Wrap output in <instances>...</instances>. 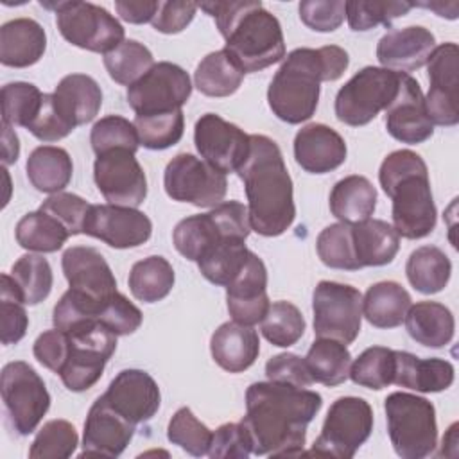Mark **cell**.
<instances>
[{
  "label": "cell",
  "instance_id": "obj_1",
  "mask_svg": "<svg viewBox=\"0 0 459 459\" xmlns=\"http://www.w3.org/2000/svg\"><path fill=\"white\" fill-rule=\"evenodd\" d=\"M323 405L319 393L280 382H255L246 391V416L240 423L255 455H301L307 427Z\"/></svg>",
  "mask_w": 459,
  "mask_h": 459
},
{
  "label": "cell",
  "instance_id": "obj_2",
  "mask_svg": "<svg viewBox=\"0 0 459 459\" xmlns=\"http://www.w3.org/2000/svg\"><path fill=\"white\" fill-rule=\"evenodd\" d=\"M249 154L237 170L247 195L249 224L258 235L278 237L296 219L292 179L274 140L249 134Z\"/></svg>",
  "mask_w": 459,
  "mask_h": 459
},
{
  "label": "cell",
  "instance_id": "obj_3",
  "mask_svg": "<svg viewBox=\"0 0 459 459\" xmlns=\"http://www.w3.org/2000/svg\"><path fill=\"white\" fill-rule=\"evenodd\" d=\"M348 65V52L337 45L294 48L269 84L267 100L271 111L287 124L308 120L317 109L321 82L337 81Z\"/></svg>",
  "mask_w": 459,
  "mask_h": 459
},
{
  "label": "cell",
  "instance_id": "obj_4",
  "mask_svg": "<svg viewBox=\"0 0 459 459\" xmlns=\"http://www.w3.org/2000/svg\"><path fill=\"white\" fill-rule=\"evenodd\" d=\"M226 39V50L244 74L260 72L285 57L283 30L274 14L256 0H213L197 4Z\"/></svg>",
  "mask_w": 459,
  "mask_h": 459
},
{
  "label": "cell",
  "instance_id": "obj_5",
  "mask_svg": "<svg viewBox=\"0 0 459 459\" xmlns=\"http://www.w3.org/2000/svg\"><path fill=\"white\" fill-rule=\"evenodd\" d=\"M378 181L393 201V228L400 237L416 240L436 228L437 212L423 158L409 149L387 154L378 170Z\"/></svg>",
  "mask_w": 459,
  "mask_h": 459
},
{
  "label": "cell",
  "instance_id": "obj_6",
  "mask_svg": "<svg viewBox=\"0 0 459 459\" xmlns=\"http://www.w3.org/2000/svg\"><path fill=\"white\" fill-rule=\"evenodd\" d=\"M387 434L402 459H423L437 445L434 405L418 394L394 391L384 400Z\"/></svg>",
  "mask_w": 459,
  "mask_h": 459
},
{
  "label": "cell",
  "instance_id": "obj_7",
  "mask_svg": "<svg viewBox=\"0 0 459 459\" xmlns=\"http://www.w3.org/2000/svg\"><path fill=\"white\" fill-rule=\"evenodd\" d=\"M251 233L247 206L238 201H222L206 213L179 221L172 231V242L179 255L197 262L208 249L224 238L246 240Z\"/></svg>",
  "mask_w": 459,
  "mask_h": 459
},
{
  "label": "cell",
  "instance_id": "obj_8",
  "mask_svg": "<svg viewBox=\"0 0 459 459\" xmlns=\"http://www.w3.org/2000/svg\"><path fill=\"white\" fill-rule=\"evenodd\" d=\"M56 11V23L61 36L82 50L108 54L124 41L122 23L104 7L91 2H41Z\"/></svg>",
  "mask_w": 459,
  "mask_h": 459
},
{
  "label": "cell",
  "instance_id": "obj_9",
  "mask_svg": "<svg viewBox=\"0 0 459 459\" xmlns=\"http://www.w3.org/2000/svg\"><path fill=\"white\" fill-rule=\"evenodd\" d=\"M400 74L382 66H364L335 95V117L348 126L369 124L394 100Z\"/></svg>",
  "mask_w": 459,
  "mask_h": 459
},
{
  "label": "cell",
  "instance_id": "obj_10",
  "mask_svg": "<svg viewBox=\"0 0 459 459\" xmlns=\"http://www.w3.org/2000/svg\"><path fill=\"white\" fill-rule=\"evenodd\" d=\"M70 351L59 371L66 389L74 393L93 387L117 350V335L99 321H84L68 332Z\"/></svg>",
  "mask_w": 459,
  "mask_h": 459
},
{
  "label": "cell",
  "instance_id": "obj_11",
  "mask_svg": "<svg viewBox=\"0 0 459 459\" xmlns=\"http://www.w3.org/2000/svg\"><path fill=\"white\" fill-rule=\"evenodd\" d=\"M373 430V409L359 396L337 398L325 418L310 454L350 459Z\"/></svg>",
  "mask_w": 459,
  "mask_h": 459
},
{
  "label": "cell",
  "instance_id": "obj_12",
  "mask_svg": "<svg viewBox=\"0 0 459 459\" xmlns=\"http://www.w3.org/2000/svg\"><path fill=\"white\" fill-rule=\"evenodd\" d=\"M0 389L13 430L20 436L32 434L50 407L43 378L27 362L14 360L2 368Z\"/></svg>",
  "mask_w": 459,
  "mask_h": 459
},
{
  "label": "cell",
  "instance_id": "obj_13",
  "mask_svg": "<svg viewBox=\"0 0 459 459\" xmlns=\"http://www.w3.org/2000/svg\"><path fill=\"white\" fill-rule=\"evenodd\" d=\"M314 333L321 339H333L351 344L362 323V294L359 289L323 280L312 294Z\"/></svg>",
  "mask_w": 459,
  "mask_h": 459
},
{
  "label": "cell",
  "instance_id": "obj_14",
  "mask_svg": "<svg viewBox=\"0 0 459 459\" xmlns=\"http://www.w3.org/2000/svg\"><path fill=\"white\" fill-rule=\"evenodd\" d=\"M163 186L172 201L213 208L222 203L228 181L226 174L213 169L203 158L181 152L167 163Z\"/></svg>",
  "mask_w": 459,
  "mask_h": 459
},
{
  "label": "cell",
  "instance_id": "obj_15",
  "mask_svg": "<svg viewBox=\"0 0 459 459\" xmlns=\"http://www.w3.org/2000/svg\"><path fill=\"white\" fill-rule=\"evenodd\" d=\"M190 93L192 82L188 74L179 65L160 61L127 86V102L136 115H156L181 109Z\"/></svg>",
  "mask_w": 459,
  "mask_h": 459
},
{
  "label": "cell",
  "instance_id": "obj_16",
  "mask_svg": "<svg viewBox=\"0 0 459 459\" xmlns=\"http://www.w3.org/2000/svg\"><path fill=\"white\" fill-rule=\"evenodd\" d=\"M93 179L108 204L138 208L147 197V178L127 149L99 154L93 163Z\"/></svg>",
  "mask_w": 459,
  "mask_h": 459
},
{
  "label": "cell",
  "instance_id": "obj_17",
  "mask_svg": "<svg viewBox=\"0 0 459 459\" xmlns=\"http://www.w3.org/2000/svg\"><path fill=\"white\" fill-rule=\"evenodd\" d=\"M194 143L201 158L222 174L237 172L249 154V134L215 113L195 122Z\"/></svg>",
  "mask_w": 459,
  "mask_h": 459
},
{
  "label": "cell",
  "instance_id": "obj_18",
  "mask_svg": "<svg viewBox=\"0 0 459 459\" xmlns=\"http://www.w3.org/2000/svg\"><path fill=\"white\" fill-rule=\"evenodd\" d=\"M82 233L99 238L115 249H127L142 246L151 238L152 222L136 208L91 204Z\"/></svg>",
  "mask_w": 459,
  "mask_h": 459
},
{
  "label": "cell",
  "instance_id": "obj_19",
  "mask_svg": "<svg viewBox=\"0 0 459 459\" xmlns=\"http://www.w3.org/2000/svg\"><path fill=\"white\" fill-rule=\"evenodd\" d=\"M459 48L448 41L436 47L427 61L430 88L425 99L427 115L432 124L455 126L459 122L457 108V72Z\"/></svg>",
  "mask_w": 459,
  "mask_h": 459
},
{
  "label": "cell",
  "instance_id": "obj_20",
  "mask_svg": "<svg viewBox=\"0 0 459 459\" xmlns=\"http://www.w3.org/2000/svg\"><path fill=\"white\" fill-rule=\"evenodd\" d=\"M127 421H149L160 409L161 394L156 380L143 369H122L100 394Z\"/></svg>",
  "mask_w": 459,
  "mask_h": 459
},
{
  "label": "cell",
  "instance_id": "obj_21",
  "mask_svg": "<svg viewBox=\"0 0 459 459\" xmlns=\"http://www.w3.org/2000/svg\"><path fill=\"white\" fill-rule=\"evenodd\" d=\"M228 312L235 323L253 326L269 310L267 269L258 255L249 253L242 269L226 285Z\"/></svg>",
  "mask_w": 459,
  "mask_h": 459
},
{
  "label": "cell",
  "instance_id": "obj_22",
  "mask_svg": "<svg viewBox=\"0 0 459 459\" xmlns=\"http://www.w3.org/2000/svg\"><path fill=\"white\" fill-rule=\"evenodd\" d=\"M385 129L394 140L409 145L423 143L434 134L421 88L409 74H400L398 93L385 109Z\"/></svg>",
  "mask_w": 459,
  "mask_h": 459
},
{
  "label": "cell",
  "instance_id": "obj_23",
  "mask_svg": "<svg viewBox=\"0 0 459 459\" xmlns=\"http://www.w3.org/2000/svg\"><path fill=\"white\" fill-rule=\"evenodd\" d=\"M70 290L95 299L108 301L117 290V280L100 251L90 246H72L61 258Z\"/></svg>",
  "mask_w": 459,
  "mask_h": 459
},
{
  "label": "cell",
  "instance_id": "obj_24",
  "mask_svg": "<svg viewBox=\"0 0 459 459\" xmlns=\"http://www.w3.org/2000/svg\"><path fill=\"white\" fill-rule=\"evenodd\" d=\"M136 425L115 412L102 396H99L88 411L82 434L84 455L118 457L133 439Z\"/></svg>",
  "mask_w": 459,
  "mask_h": 459
},
{
  "label": "cell",
  "instance_id": "obj_25",
  "mask_svg": "<svg viewBox=\"0 0 459 459\" xmlns=\"http://www.w3.org/2000/svg\"><path fill=\"white\" fill-rule=\"evenodd\" d=\"M434 48V34L421 25H411L385 32L378 39L377 59L382 68L407 74L427 65Z\"/></svg>",
  "mask_w": 459,
  "mask_h": 459
},
{
  "label": "cell",
  "instance_id": "obj_26",
  "mask_svg": "<svg viewBox=\"0 0 459 459\" xmlns=\"http://www.w3.org/2000/svg\"><path fill=\"white\" fill-rule=\"evenodd\" d=\"M348 147L344 138L325 124H308L294 136L296 163L310 174H326L341 167Z\"/></svg>",
  "mask_w": 459,
  "mask_h": 459
},
{
  "label": "cell",
  "instance_id": "obj_27",
  "mask_svg": "<svg viewBox=\"0 0 459 459\" xmlns=\"http://www.w3.org/2000/svg\"><path fill=\"white\" fill-rule=\"evenodd\" d=\"M210 351L224 371L242 373L258 359L260 339L251 326L228 321L212 333Z\"/></svg>",
  "mask_w": 459,
  "mask_h": 459
},
{
  "label": "cell",
  "instance_id": "obj_28",
  "mask_svg": "<svg viewBox=\"0 0 459 459\" xmlns=\"http://www.w3.org/2000/svg\"><path fill=\"white\" fill-rule=\"evenodd\" d=\"M45 48V29L32 18H14L0 27V63L4 66H32L43 57Z\"/></svg>",
  "mask_w": 459,
  "mask_h": 459
},
{
  "label": "cell",
  "instance_id": "obj_29",
  "mask_svg": "<svg viewBox=\"0 0 459 459\" xmlns=\"http://www.w3.org/2000/svg\"><path fill=\"white\" fill-rule=\"evenodd\" d=\"M396 368L393 384L418 393H439L454 384L452 362L437 357L420 359L409 351L394 350Z\"/></svg>",
  "mask_w": 459,
  "mask_h": 459
},
{
  "label": "cell",
  "instance_id": "obj_30",
  "mask_svg": "<svg viewBox=\"0 0 459 459\" xmlns=\"http://www.w3.org/2000/svg\"><path fill=\"white\" fill-rule=\"evenodd\" d=\"M56 104L74 126L91 122L102 106V91L97 81L86 74L65 75L54 91Z\"/></svg>",
  "mask_w": 459,
  "mask_h": 459
},
{
  "label": "cell",
  "instance_id": "obj_31",
  "mask_svg": "<svg viewBox=\"0 0 459 459\" xmlns=\"http://www.w3.org/2000/svg\"><path fill=\"white\" fill-rule=\"evenodd\" d=\"M403 323L411 339L427 348H443L455 333L452 310L437 301H420L411 305Z\"/></svg>",
  "mask_w": 459,
  "mask_h": 459
},
{
  "label": "cell",
  "instance_id": "obj_32",
  "mask_svg": "<svg viewBox=\"0 0 459 459\" xmlns=\"http://www.w3.org/2000/svg\"><path fill=\"white\" fill-rule=\"evenodd\" d=\"M357 262L362 267L391 264L400 249V235L393 224L380 219H366L351 224Z\"/></svg>",
  "mask_w": 459,
  "mask_h": 459
},
{
  "label": "cell",
  "instance_id": "obj_33",
  "mask_svg": "<svg viewBox=\"0 0 459 459\" xmlns=\"http://www.w3.org/2000/svg\"><path fill=\"white\" fill-rule=\"evenodd\" d=\"M377 208V188L359 174L339 179L330 192V212L341 222L355 224L373 215Z\"/></svg>",
  "mask_w": 459,
  "mask_h": 459
},
{
  "label": "cell",
  "instance_id": "obj_34",
  "mask_svg": "<svg viewBox=\"0 0 459 459\" xmlns=\"http://www.w3.org/2000/svg\"><path fill=\"white\" fill-rule=\"evenodd\" d=\"M411 294L396 281L373 283L362 298V316L377 328H396L411 307Z\"/></svg>",
  "mask_w": 459,
  "mask_h": 459
},
{
  "label": "cell",
  "instance_id": "obj_35",
  "mask_svg": "<svg viewBox=\"0 0 459 459\" xmlns=\"http://www.w3.org/2000/svg\"><path fill=\"white\" fill-rule=\"evenodd\" d=\"M25 170L36 190L57 194L70 183L74 165L70 154L63 147L39 145L29 154Z\"/></svg>",
  "mask_w": 459,
  "mask_h": 459
},
{
  "label": "cell",
  "instance_id": "obj_36",
  "mask_svg": "<svg viewBox=\"0 0 459 459\" xmlns=\"http://www.w3.org/2000/svg\"><path fill=\"white\" fill-rule=\"evenodd\" d=\"M244 81L242 68L226 48L210 52L194 72L195 88L206 97H230Z\"/></svg>",
  "mask_w": 459,
  "mask_h": 459
},
{
  "label": "cell",
  "instance_id": "obj_37",
  "mask_svg": "<svg viewBox=\"0 0 459 459\" xmlns=\"http://www.w3.org/2000/svg\"><path fill=\"white\" fill-rule=\"evenodd\" d=\"M409 283L421 294L443 290L452 274V262L436 246H421L411 253L405 264Z\"/></svg>",
  "mask_w": 459,
  "mask_h": 459
},
{
  "label": "cell",
  "instance_id": "obj_38",
  "mask_svg": "<svg viewBox=\"0 0 459 459\" xmlns=\"http://www.w3.org/2000/svg\"><path fill=\"white\" fill-rule=\"evenodd\" d=\"M305 362L312 380L323 385L333 387L350 378L351 353L339 341L317 337L308 348Z\"/></svg>",
  "mask_w": 459,
  "mask_h": 459
},
{
  "label": "cell",
  "instance_id": "obj_39",
  "mask_svg": "<svg viewBox=\"0 0 459 459\" xmlns=\"http://www.w3.org/2000/svg\"><path fill=\"white\" fill-rule=\"evenodd\" d=\"M174 269L167 258L160 255L138 260L129 273L131 294L143 303H156L167 298L174 287Z\"/></svg>",
  "mask_w": 459,
  "mask_h": 459
},
{
  "label": "cell",
  "instance_id": "obj_40",
  "mask_svg": "<svg viewBox=\"0 0 459 459\" xmlns=\"http://www.w3.org/2000/svg\"><path fill=\"white\" fill-rule=\"evenodd\" d=\"M14 235L16 242L23 249L36 253H54L61 249L70 237L66 228L57 219L41 212L39 208L36 212L25 213L18 221Z\"/></svg>",
  "mask_w": 459,
  "mask_h": 459
},
{
  "label": "cell",
  "instance_id": "obj_41",
  "mask_svg": "<svg viewBox=\"0 0 459 459\" xmlns=\"http://www.w3.org/2000/svg\"><path fill=\"white\" fill-rule=\"evenodd\" d=\"M249 253L251 251L246 247V240L224 238L208 249L195 264L208 281L226 287L242 269Z\"/></svg>",
  "mask_w": 459,
  "mask_h": 459
},
{
  "label": "cell",
  "instance_id": "obj_42",
  "mask_svg": "<svg viewBox=\"0 0 459 459\" xmlns=\"http://www.w3.org/2000/svg\"><path fill=\"white\" fill-rule=\"evenodd\" d=\"M11 276L14 280L16 290L25 305H38L48 298L54 283L52 267L48 260L41 255H23L20 256L13 269Z\"/></svg>",
  "mask_w": 459,
  "mask_h": 459
},
{
  "label": "cell",
  "instance_id": "obj_43",
  "mask_svg": "<svg viewBox=\"0 0 459 459\" xmlns=\"http://www.w3.org/2000/svg\"><path fill=\"white\" fill-rule=\"evenodd\" d=\"M152 65L154 57L151 50L136 39H124L117 48L104 54V66L109 77L124 86L136 82L152 68Z\"/></svg>",
  "mask_w": 459,
  "mask_h": 459
},
{
  "label": "cell",
  "instance_id": "obj_44",
  "mask_svg": "<svg viewBox=\"0 0 459 459\" xmlns=\"http://www.w3.org/2000/svg\"><path fill=\"white\" fill-rule=\"evenodd\" d=\"M305 317L301 310L290 301H274L269 305L267 314L260 321L262 335L280 348L296 344L305 333Z\"/></svg>",
  "mask_w": 459,
  "mask_h": 459
},
{
  "label": "cell",
  "instance_id": "obj_45",
  "mask_svg": "<svg viewBox=\"0 0 459 459\" xmlns=\"http://www.w3.org/2000/svg\"><path fill=\"white\" fill-rule=\"evenodd\" d=\"M394 350L385 346L366 348L350 366V378L362 387L380 391L394 380Z\"/></svg>",
  "mask_w": 459,
  "mask_h": 459
},
{
  "label": "cell",
  "instance_id": "obj_46",
  "mask_svg": "<svg viewBox=\"0 0 459 459\" xmlns=\"http://www.w3.org/2000/svg\"><path fill=\"white\" fill-rule=\"evenodd\" d=\"M134 127L140 145L151 151H163L176 145L185 131V117L181 109L156 115H136Z\"/></svg>",
  "mask_w": 459,
  "mask_h": 459
},
{
  "label": "cell",
  "instance_id": "obj_47",
  "mask_svg": "<svg viewBox=\"0 0 459 459\" xmlns=\"http://www.w3.org/2000/svg\"><path fill=\"white\" fill-rule=\"evenodd\" d=\"M317 256L326 267L342 271H359L360 265L355 256L351 224L335 222L326 226L316 240Z\"/></svg>",
  "mask_w": 459,
  "mask_h": 459
},
{
  "label": "cell",
  "instance_id": "obj_48",
  "mask_svg": "<svg viewBox=\"0 0 459 459\" xmlns=\"http://www.w3.org/2000/svg\"><path fill=\"white\" fill-rule=\"evenodd\" d=\"M43 102V93L38 86L23 81L7 82L2 86V122L25 127L34 120Z\"/></svg>",
  "mask_w": 459,
  "mask_h": 459
},
{
  "label": "cell",
  "instance_id": "obj_49",
  "mask_svg": "<svg viewBox=\"0 0 459 459\" xmlns=\"http://www.w3.org/2000/svg\"><path fill=\"white\" fill-rule=\"evenodd\" d=\"M79 445L75 427L66 420H50L36 434L29 457L32 459H66Z\"/></svg>",
  "mask_w": 459,
  "mask_h": 459
},
{
  "label": "cell",
  "instance_id": "obj_50",
  "mask_svg": "<svg viewBox=\"0 0 459 459\" xmlns=\"http://www.w3.org/2000/svg\"><path fill=\"white\" fill-rule=\"evenodd\" d=\"M213 432L195 418L188 407H181L169 421L167 437L172 445H178L194 457L208 455Z\"/></svg>",
  "mask_w": 459,
  "mask_h": 459
},
{
  "label": "cell",
  "instance_id": "obj_51",
  "mask_svg": "<svg viewBox=\"0 0 459 459\" xmlns=\"http://www.w3.org/2000/svg\"><path fill=\"white\" fill-rule=\"evenodd\" d=\"M23 305L13 276L4 273L0 276V341L5 346L20 342L27 333L29 317Z\"/></svg>",
  "mask_w": 459,
  "mask_h": 459
},
{
  "label": "cell",
  "instance_id": "obj_52",
  "mask_svg": "<svg viewBox=\"0 0 459 459\" xmlns=\"http://www.w3.org/2000/svg\"><path fill=\"white\" fill-rule=\"evenodd\" d=\"M90 143L93 152L99 156L113 149H127L131 152H136L140 140L133 122L120 115H108L97 120L91 127Z\"/></svg>",
  "mask_w": 459,
  "mask_h": 459
},
{
  "label": "cell",
  "instance_id": "obj_53",
  "mask_svg": "<svg viewBox=\"0 0 459 459\" xmlns=\"http://www.w3.org/2000/svg\"><path fill=\"white\" fill-rule=\"evenodd\" d=\"M412 9V2H346V18L351 30L364 32L377 25L389 27L393 20L405 16Z\"/></svg>",
  "mask_w": 459,
  "mask_h": 459
},
{
  "label": "cell",
  "instance_id": "obj_54",
  "mask_svg": "<svg viewBox=\"0 0 459 459\" xmlns=\"http://www.w3.org/2000/svg\"><path fill=\"white\" fill-rule=\"evenodd\" d=\"M90 208H91L90 203H86L81 195L70 194V192L52 194L39 206L41 212L57 219L70 235L82 233Z\"/></svg>",
  "mask_w": 459,
  "mask_h": 459
},
{
  "label": "cell",
  "instance_id": "obj_55",
  "mask_svg": "<svg viewBox=\"0 0 459 459\" xmlns=\"http://www.w3.org/2000/svg\"><path fill=\"white\" fill-rule=\"evenodd\" d=\"M27 129L41 142H57L68 136L75 127L59 111L54 93H43L41 108Z\"/></svg>",
  "mask_w": 459,
  "mask_h": 459
},
{
  "label": "cell",
  "instance_id": "obj_56",
  "mask_svg": "<svg viewBox=\"0 0 459 459\" xmlns=\"http://www.w3.org/2000/svg\"><path fill=\"white\" fill-rule=\"evenodd\" d=\"M301 22L316 32H332L341 27L346 16V2L341 0H303L298 7Z\"/></svg>",
  "mask_w": 459,
  "mask_h": 459
},
{
  "label": "cell",
  "instance_id": "obj_57",
  "mask_svg": "<svg viewBox=\"0 0 459 459\" xmlns=\"http://www.w3.org/2000/svg\"><path fill=\"white\" fill-rule=\"evenodd\" d=\"M143 316L140 308L131 303L124 294L117 292L102 308L99 316V323H102L108 330H111L117 337L129 335L140 328Z\"/></svg>",
  "mask_w": 459,
  "mask_h": 459
},
{
  "label": "cell",
  "instance_id": "obj_58",
  "mask_svg": "<svg viewBox=\"0 0 459 459\" xmlns=\"http://www.w3.org/2000/svg\"><path fill=\"white\" fill-rule=\"evenodd\" d=\"M212 459H246L251 455V439L242 423H224L221 425L213 436L208 450Z\"/></svg>",
  "mask_w": 459,
  "mask_h": 459
},
{
  "label": "cell",
  "instance_id": "obj_59",
  "mask_svg": "<svg viewBox=\"0 0 459 459\" xmlns=\"http://www.w3.org/2000/svg\"><path fill=\"white\" fill-rule=\"evenodd\" d=\"M265 375L273 382L296 387H308L314 384L305 359L296 353H278L271 357L265 364Z\"/></svg>",
  "mask_w": 459,
  "mask_h": 459
},
{
  "label": "cell",
  "instance_id": "obj_60",
  "mask_svg": "<svg viewBox=\"0 0 459 459\" xmlns=\"http://www.w3.org/2000/svg\"><path fill=\"white\" fill-rule=\"evenodd\" d=\"M32 351L41 366L59 375L70 351L68 333L54 326L52 330H47L38 335V339L34 341Z\"/></svg>",
  "mask_w": 459,
  "mask_h": 459
},
{
  "label": "cell",
  "instance_id": "obj_61",
  "mask_svg": "<svg viewBox=\"0 0 459 459\" xmlns=\"http://www.w3.org/2000/svg\"><path fill=\"white\" fill-rule=\"evenodd\" d=\"M197 9L194 2H160L151 23L158 32L178 34L192 23Z\"/></svg>",
  "mask_w": 459,
  "mask_h": 459
},
{
  "label": "cell",
  "instance_id": "obj_62",
  "mask_svg": "<svg viewBox=\"0 0 459 459\" xmlns=\"http://www.w3.org/2000/svg\"><path fill=\"white\" fill-rule=\"evenodd\" d=\"M160 7V2H147V0H140V2H131V0H117L115 2V9L117 14L127 22V23H149L152 22L156 11Z\"/></svg>",
  "mask_w": 459,
  "mask_h": 459
},
{
  "label": "cell",
  "instance_id": "obj_63",
  "mask_svg": "<svg viewBox=\"0 0 459 459\" xmlns=\"http://www.w3.org/2000/svg\"><path fill=\"white\" fill-rule=\"evenodd\" d=\"M20 156V140L13 129V126L2 122V161L4 167L16 163Z\"/></svg>",
  "mask_w": 459,
  "mask_h": 459
},
{
  "label": "cell",
  "instance_id": "obj_64",
  "mask_svg": "<svg viewBox=\"0 0 459 459\" xmlns=\"http://www.w3.org/2000/svg\"><path fill=\"white\" fill-rule=\"evenodd\" d=\"M412 7H425L434 11L437 16L441 18H448V20H455L457 13H459V4L457 2H412Z\"/></svg>",
  "mask_w": 459,
  "mask_h": 459
}]
</instances>
